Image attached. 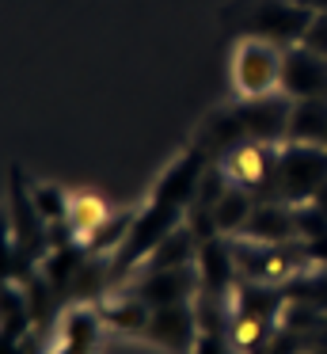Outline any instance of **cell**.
I'll list each match as a JSON object with an SVG mask.
<instances>
[{
  "mask_svg": "<svg viewBox=\"0 0 327 354\" xmlns=\"http://www.w3.org/2000/svg\"><path fill=\"white\" fill-rule=\"evenodd\" d=\"M327 187V149L319 145H286L278 153V171L270 179V191L263 202H286L304 206L316 202V194Z\"/></svg>",
  "mask_w": 327,
  "mask_h": 354,
  "instance_id": "6da1fadb",
  "label": "cell"
},
{
  "mask_svg": "<svg viewBox=\"0 0 327 354\" xmlns=\"http://www.w3.org/2000/svg\"><path fill=\"white\" fill-rule=\"evenodd\" d=\"M179 225H183V209H179V206H167V202H156V198H152L144 209H137L129 236L122 240V248L111 255V286L122 282V274H129V270L141 267V263L149 259L152 252H156L160 240L171 236Z\"/></svg>",
  "mask_w": 327,
  "mask_h": 354,
  "instance_id": "7a4b0ae2",
  "label": "cell"
},
{
  "mask_svg": "<svg viewBox=\"0 0 327 354\" xmlns=\"http://www.w3.org/2000/svg\"><path fill=\"white\" fill-rule=\"evenodd\" d=\"M281 69H286V50L263 39H243L232 54V84L243 100L281 92Z\"/></svg>",
  "mask_w": 327,
  "mask_h": 354,
  "instance_id": "3957f363",
  "label": "cell"
},
{
  "mask_svg": "<svg viewBox=\"0 0 327 354\" xmlns=\"http://www.w3.org/2000/svg\"><path fill=\"white\" fill-rule=\"evenodd\" d=\"M308 24H312V12L301 8L297 0H263L247 16V39H263L289 50V46H301Z\"/></svg>",
  "mask_w": 327,
  "mask_h": 354,
  "instance_id": "277c9868",
  "label": "cell"
},
{
  "mask_svg": "<svg viewBox=\"0 0 327 354\" xmlns=\"http://www.w3.org/2000/svg\"><path fill=\"white\" fill-rule=\"evenodd\" d=\"M278 153L281 149L263 145V141H243V145L228 149L221 156V171L228 176L232 187H243V191L255 194V202H263L266 191H270L274 171H278Z\"/></svg>",
  "mask_w": 327,
  "mask_h": 354,
  "instance_id": "5b68a950",
  "label": "cell"
},
{
  "mask_svg": "<svg viewBox=\"0 0 327 354\" xmlns=\"http://www.w3.org/2000/svg\"><path fill=\"white\" fill-rule=\"evenodd\" d=\"M202 290V278H198V263L194 267H175V270H141L133 282L126 286L129 297L144 301L149 308L160 305H183V301H194Z\"/></svg>",
  "mask_w": 327,
  "mask_h": 354,
  "instance_id": "8992f818",
  "label": "cell"
},
{
  "mask_svg": "<svg viewBox=\"0 0 327 354\" xmlns=\"http://www.w3.org/2000/svg\"><path fill=\"white\" fill-rule=\"evenodd\" d=\"M289 111H293V100L281 95V92L263 95V100L236 103V118H240L243 138H247V141H263V145H278V141H286Z\"/></svg>",
  "mask_w": 327,
  "mask_h": 354,
  "instance_id": "52a82bcc",
  "label": "cell"
},
{
  "mask_svg": "<svg viewBox=\"0 0 327 354\" xmlns=\"http://www.w3.org/2000/svg\"><path fill=\"white\" fill-rule=\"evenodd\" d=\"M198 335H202V328H198L194 301L152 308L149 328H144V339H152L156 346H164V351H171V354H194Z\"/></svg>",
  "mask_w": 327,
  "mask_h": 354,
  "instance_id": "ba28073f",
  "label": "cell"
},
{
  "mask_svg": "<svg viewBox=\"0 0 327 354\" xmlns=\"http://www.w3.org/2000/svg\"><path fill=\"white\" fill-rule=\"evenodd\" d=\"M281 95H289V100H327V57L312 54L304 46H289L286 69H281Z\"/></svg>",
  "mask_w": 327,
  "mask_h": 354,
  "instance_id": "9c48e42d",
  "label": "cell"
},
{
  "mask_svg": "<svg viewBox=\"0 0 327 354\" xmlns=\"http://www.w3.org/2000/svg\"><path fill=\"white\" fill-rule=\"evenodd\" d=\"M205 168H209V156H205L202 149H187V153H183L179 160H175L164 176H160L152 198L167 202V206H179V209L190 206V202H194V194H198V187H202Z\"/></svg>",
  "mask_w": 327,
  "mask_h": 354,
  "instance_id": "30bf717a",
  "label": "cell"
},
{
  "mask_svg": "<svg viewBox=\"0 0 327 354\" xmlns=\"http://www.w3.org/2000/svg\"><path fill=\"white\" fill-rule=\"evenodd\" d=\"M240 236H247L251 244H293V240H301L297 206H286V202H255V209H251Z\"/></svg>",
  "mask_w": 327,
  "mask_h": 354,
  "instance_id": "8fae6325",
  "label": "cell"
},
{
  "mask_svg": "<svg viewBox=\"0 0 327 354\" xmlns=\"http://www.w3.org/2000/svg\"><path fill=\"white\" fill-rule=\"evenodd\" d=\"M236 255L232 248L225 244L221 236L213 240H202V252H198V278H202V290L205 297H217V301H228L236 290Z\"/></svg>",
  "mask_w": 327,
  "mask_h": 354,
  "instance_id": "7c38bea8",
  "label": "cell"
},
{
  "mask_svg": "<svg viewBox=\"0 0 327 354\" xmlns=\"http://www.w3.org/2000/svg\"><path fill=\"white\" fill-rule=\"evenodd\" d=\"M286 145H327V100H293Z\"/></svg>",
  "mask_w": 327,
  "mask_h": 354,
  "instance_id": "4fadbf2b",
  "label": "cell"
},
{
  "mask_svg": "<svg viewBox=\"0 0 327 354\" xmlns=\"http://www.w3.org/2000/svg\"><path fill=\"white\" fill-rule=\"evenodd\" d=\"M99 331H103V316L91 313V308H73L65 316V339L53 354H95Z\"/></svg>",
  "mask_w": 327,
  "mask_h": 354,
  "instance_id": "5bb4252c",
  "label": "cell"
},
{
  "mask_svg": "<svg viewBox=\"0 0 327 354\" xmlns=\"http://www.w3.org/2000/svg\"><path fill=\"white\" fill-rule=\"evenodd\" d=\"M251 209H255V194L243 191V187H228L221 194V202L213 206V225H217L221 236H236V232H243Z\"/></svg>",
  "mask_w": 327,
  "mask_h": 354,
  "instance_id": "9a60e30c",
  "label": "cell"
},
{
  "mask_svg": "<svg viewBox=\"0 0 327 354\" xmlns=\"http://www.w3.org/2000/svg\"><path fill=\"white\" fill-rule=\"evenodd\" d=\"M111 217V209L103 206V198H95V194L80 191V194H68V229L76 232V240H91V232L99 229V225Z\"/></svg>",
  "mask_w": 327,
  "mask_h": 354,
  "instance_id": "2e32d148",
  "label": "cell"
},
{
  "mask_svg": "<svg viewBox=\"0 0 327 354\" xmlns=\"http://www.w3.org/2000/svg\"><path fill=\"white\" fill-rule=\"evenodd\" d=\"M99 316H103L111 328H118V331H129V335H144L152 308L144 305V301H137V297H129V293H122V301H111V305H106Z\"/></svg>",
  "mask_w": 327,
  "mask_h": 354,
  "instance_id": "e0dca14e",
  "label": "cell"
},
{
  "mask_svg": "<svg viewBox=\"0 0 327 354\" xmlns=\"http://www.w3.org/2000/svg\"><path fill=\"white\" fill-rule=\"evenodd\" d=\"M30 198H35V206H38V214H42L46 225H57V221H65V217H68V194L57 191V187L35 183V187H30Z\"/></svg>",
  "mask_w": 327,
  "mask_h": 354,
  "instance_id": "ac0fdd59",
  "label": "cell"
},
{
  "mask_svg": "<svg viewBox=\"0 0 327 354\" xmlns=\"http://www.w3.org/2000/svg\"><path fill=\"white\" fill-rule=\"evenodd\" d=\"M301 46L312 50V54H319V57H327V12H312V24H308V31H304Z\"/></svg>",
  "mask_w": 327,
  "mask_h": 354,
  "instance_id": "d6986e66",
  "label": "cell"
},
{
  "mask_svg": "<svg viewBox=\"0 0 327 354\" xmlns=\"http://www.w3.org/2000/svg\"><path fill=\"white\" fill-rule=\"evenodd\" d=\"M194 354H232V343H228V335H198L194 343Z\"/></svg>",
  "mask_w": 327,
  "mask_h": 354,
  "instance_id": "ffe728a7",
  "label": "cell"
},
{
  "mask_svg": "<svg viewBox=\"0 0 327 354\" xmlns=\"http://www.w3.org/2000/svg\"><path fill=\"white\" fill-rule=\"evenodd\" d=\"M301 8H308V12H327V0H297Z\"/></svg>",
  "mask_w": 327,
  "mask_h": 354,
  "instance_id": "44dd1931",
  "label": "cell"
},
{
  "mask_svg": "<svg viewBox=\"0 0 327 354\" xmlns=\"http://www.w3.org/2000/svg\"><path fill=\"white\" fill-rule=\"evenodd\" d=\"M316 206H319V209H324V214H327V187H324V191L316 194Z\"/></svg>",
  "mask_w": 327,
  "mask_h": 354,
  "instance_id": "7402d4cb",
  "label": "cell"
},
{
  "mask_svg": "<svg viewBox=\"0 0 327 354\" xmlns=\"http://www.w3.org/2000/svg\"><path fill=\"white\" fill-rule=\"evenodd\" d=\"M324 149H327V145H324Z\"/></svg>",
  "mask_w": 327,
  "mask_h": 354,
  "instance_id": "603a6c76",
  "label": "cell"
}]
</instances>
